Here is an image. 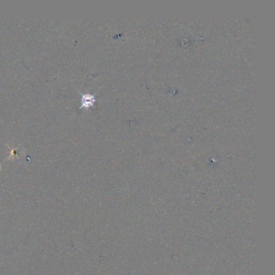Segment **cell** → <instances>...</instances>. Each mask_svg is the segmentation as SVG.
<instances>
[{"label":"cell","mask_w":275,"mask_h":275,"mask_svg":"<svg viewBox=\"0 0 275 275\" xmlns=\"http://www.w3.org/2000/svg\"><path fill=\"white\" fill-rule=\"evenodd\" d=\"M94 102H95V98H94V95H92V94H82V105H81L80 109L92 107Z\"/></svg>","instance_id":"obj_1"}]
</instances>
